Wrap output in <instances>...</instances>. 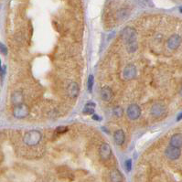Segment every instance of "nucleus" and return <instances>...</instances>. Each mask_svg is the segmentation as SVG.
Segmentation results:
<instances>
[{
  "instance_id": "26",
  "label": "nucleus",
  "mask_w": 182,
  "mask_h": 182,
  "mask_svg": "<svg viewBox=\"0 0 182 182\" xmlns=\"http://www.w3.org/2000/svg\"><path fill=\"white\" fill-rule=\"evenodd\" d=\"M179 11H180V13H182V7L179 8Z\"/></svg>"
},
{
  "instance_id": "3",
  "label": "nucleus",
  "mask_w": 182,
  "mask_h": 182,
  "mask_svg": "<svg viewBox=\"0 0 182 182\" xmlns=\"http://www.w3.org/2000/svg\"><path fill=\"white\" fill-rule=\"evenodd\" d=\"M29 114V108L27 105L25 103H20V105H15L14 111H13V114L16 118L19 119H22L27 117Z\"/></svg>"
},
{
  "instance_id": "25",
  "label": "nucleus",
  "mask_w": 182,
  "mask_h": 182,
  "mask_svg": "<svg viewBox=\"0 0 182 182\" xmlns=\"http://www.w3.org/2000/svg\"><path fill=\"white\" fill-rule=\"evenodd\" d=\"M1 71H2V68H1V64H0V73H1Z\"/></svg>"
},
{
  "instance_id": "8",
  "label": "nucleus",
  "mask_w": 182,
  "mask_h": 182,
  "mask_svg": "<svg viewBox=\"0 0 182 182\" xmlns=\"http://www.w3.org/2000/svg\"><path fill=\"white\" fill-rule=\"evenodd\" d=\"M167 47L169 48L170 50H177V48L179 47V45L181 44V38L180 36L177 35H172L167 40Z\"/></svg>"
},
{
  "instance_id": "23",
  "label": "nucleus",
  "mask_w": 182,
  "mask_h": 182,
  "mask_svg": "<svg viewBox=\"0 0 182 182\" xmlns=\"http://www.w3.org/2000/svg\"><path fill=\"white\" fill-rule=\"evenodd\" d=\"M93 120H100V118H99L98 115H93Z\"/></svg>"
},
{
  "instance_id": "10",
  "label": "nucleus",
  "mask_w": 182,
  "mask_h": 182,
  "mask_svg": "<svg viewBox=\"0 0 182 182\" xmlns=\"http://www.w3.org/2000/svg\"><path fill=\"white\" fill-rule=\"evenodd\" d=\"M68 95L71 98H74V97H77L78 94H79V92H80V88H79V85H78L77 82L75 81H72L71 82L70 84H69L68 86Z\"/></svg>"
},
{
  "instance_id": "12",
  "label": "nucleus",
  "mask_w": 182,
  "mask_h": 182,
  "mask_svg": "<svg viewBox=\"0 0 182 182\" xmlns=\"http://www.w3.org/2000/svg\"><path fill=\"white\" fill-rule=\"evenodd\" d=\"M170 146L176 147L182 146V134H176L170 138Z\"/></svg>"
},
{
  "instance_id": "17",
  "label": "nucleus",
  "mask_w": 182,
  "mask_h": 182,
  "mask_svg": "<svg viewBox=\"0 0 182 182\" xmlns=\"http://www.w3.org/2000/svg\"><path fill=\"white\" fill-rule=\"evenodd\" d=\"M113 113H114V114L116 116V117H121V116L123 115V109L121 108L120 106H116L114 108V110H113Z\"/></svg>"
},
{
  "instance_id": "19",
  "label": "nucleus",
  "mask_w": 182,
  "mask_h": 182,
  "mask_svg": "<svg viewBox=\"0 0 182 182\" xmlns=\"http://www.w3.org/2000/svg\"><path fill=\"white\" fill-rule=\"evenodd\" d=\"M67 131H68V127H66V126H59L56 128V133H59V134L66 133Z\"/></svg>"
},
{
  "instance_id": "18",
  "label": "nucleus",
  "mask_w": 182,
  "mask_h": 182,
  "mask_svg": "<svg viewBox=\"0 0 182 182\" xmlns=\"http://www.w3.org/2000/svg\"><path fill=\"white\" fill-rule=\"evenodd\" d=\"M93 86V75H90L89 76V79H88V89H89L90 92H92Z\"/></svg>"
},
{
  "instance_id": "4",
  "label": "nucleus",
  "mask_w": 182,
  "mask_h": 182,
  "mask_svg": "<svg viewBox=\"0 0 182 182\" xmlns=\"http://www.w3.org/2000/svg\"><path fill=\"white\" fill-rule=\"evenodd\" d=\"M166 157L170 160H177L180 157V149L179 147H176L170 146L166 149Z\"/></svg>"
},
{
  "instance_id": "5",
  "label": "nucleus",
  "mask_w": 182,
  "mask_h": 182,
  "mask_svg": "<svg viewBox=\"0 0 182 182\" xmlns=\"http://www.w3.org/2000/svg\"><path fill=\"white\" fill-rule=\"evenodd\" d=\"M140 114H141V109L137 105H135V103H134V105H131L128 106L127 115L131 120H136L137 118H139Z\"/></svg>"
},
{
  "instance_id": "16",
  "label": "nucleus",
  "mask_w": 182,
  "mask_h": 182,
  "mask_svg": "<svg viewBox=\"0 0 182 182\" xmlns=\"http://www.w3.org/2000/svg\"><path fill=\"white\" fill-rule=\"evenodd\" d=\"M94 107H95L94 103H93V102L88 103L84 107L83 113H84V114H93V113H94Z\"/></svg>"
},
{
  "instance_id": "22",
  "label": "nucleus",
  "mask_w": 182,
  "mask_h": 182,
  "mask_svg": "<svg viewBox=\"0 0 182 182\" xmlns=\"http://www.w3.org/2000/svg\"><path fill=\"white\" fill-rule=\"evenodd\" d=\"M182 119V113H180V114L177 115V121H180Z\"/></svg>"
},
{
  "instance_id": "9",
  "label": "nucleus",
  "mask_w": 182,
  "mask_h": 182,
  "mask_svg": "<svg viewBox=\"0 0 182 182\" xmlns=\"http://www.w3.org/2000/svg\"><path fill=\"white\" fill-rule=\"evenodd\" d=\"M165 111H166V108L162 103H155L151 108V114L155 117H159V116L163 115Z\"/></svg>"
},
{
  "instance_id": "14",
  "label": "nucleus",
  "mask_w": 182,
  "mask_h": 182,
  "mask_svg": "<svg viewBox=\"0 0 182 182\" xmlns=\"http://www.w3.org/2000/svg\"><path fill=\"white\" fill-rule=\"evenodd\" d=\"M101 97L103 101H110L113 97V92L110 88L108 87H103L101 90Z\"/></svg>"
},
{
  "instance_id": "2",
  "label": "nucleus",
  "mask_w": 182,
  "mask_h": 182,
  "mask_svg": "<svg viewBox=\"0 0 182 182\" xmlns=\"http://www.w3.org/2000/svg\"><path fill=\"white\" fill-rule=\"evenodd\" d=\"M41 140V133L38 130H31L25 134L23 141L28 146H37Z\"/></svg>"
},
{
  "instance_id": "24",
  "label": "nucleus",
  "mask_w": 182,
  "mask_h": 182,
  "mask_svg": "<svg viewBox=\"0 0 182 182\" xmlns=\"http://www.w3.org/2000/svg\"><path fill=\"white\" fill-rule=\"evenodd\" d=\"M179 93H180V95L182 96V86H181V88H180V91H179Z\"/></svg>"
},
{
  "instance_id": "21",
  "label": "nucleus",
  "mask_w": 182,
  "mask_h": 182,
  "mask_svg": "<svg viewBox=\"0 0 182 182\" xmlns=\"http://www.w3.org/2000/svg\"><path fill=\"white\" fill-rule=\"evenodd\" d=\"M125 167H126L127 171H130L132 169V160L131 159H128L125 161Z\"/></svg>"
},
{
  "instance_id": "6",
  "label": "nucleus",
  "mask_w": 182,
  "mask_h": 182,
  "mask_svg": "<svg viewBox=\"0 0 182 182\" xmlns=\"http://www.w3.org/2000/svg\"><path fill=\"white\" fill-rule=\"evenodd\" d=\"M99 155L103 160H107L111 158L112 156V149L111 146L108 144H103L99 149Z\"/></svg>"
},
{
  "instance_id": "13",
  "label": "nucleus",
  "mask_w": 182,
  "mask_h": 182,
  "mask_svg": "<svg viewBox=\"0 0 182 182\" xmlns=\"http://www.w3.org/2000/svg\"><path fill=\"white\" fill-rule=\"evenodd\" d=\"M114 142L116 143V144L119 145V146L124 144V133L123 130H117V131H115L114 135Z\"/></svg>"
},
{
  "instance_id": "7",
  "label": "nucleus",
  "mask_w": 182,
  "mask_h": 182,
  "mask_svg": "<svg viewBox=\"0 0 182 182\" xmlns=\"http://www.w3.org/2000/svg\"><path fill=\"white\" fill-rule=\"evenodd\" d=\"M123 74H124V78L125 80L134 79L136 75V69L135 67V65H133V64L127 65V66L124 68Z\"/></svg>"
},
{
  "instance_id": "20",
  "label": "nucleus",
  "mask_w": 182,
  "mask_h": 182,
  "mask_svg": "<svg viewBox=\"0 0 182 182\" xmlns=\"http://www.w3.org/2000/svg\"><path fill=\"white\" fill-rule=\"evenodd\" d=\"M0 52L3 53L4 55L7 54V48L3 44V43L0 42Z\"/></svg>"
},
{
  "instance_id": "15",
  "label": "nucleus",
  "mask_w": 182,
  "mask_h": 182,
  "mask_svg": "<svg viewBox=\"0 0 182 182\" xmlns=\"http://www.w3.org/2000/svg\"><path fill=\"white\" fill-rule=\"evenodd\" d=\"M111 180L114 181V182H118V181H123V176L122 174L116 169H114L111 172Z\"/></svg>"
},
{
  "instance_id": "11",
  "label": "nucleus",
  "mask_w": 182,
  "mask_h": 182,
  "mask_svg": "<svg viewBox=\"0 0 182 182\" xmlns=\"http://www.w3.org/2000/svg\"><path fill=\"white\" fill-rule=\"evenodd\" d=\"M11 103L14 105H18L23 103V93L20 91H16L11 95Z\"/></svg>"
},
{
  "instance_id": "1",
  "label": "nucleus",
  "mask_w": 182,
  "mask_h": 182,
  "mask_svg": "<svg viewBox=\"0 0 182 182\" xmlns=\"http://www.w3.org/2000/svg\"><path fill=\"white\" fill-rule=\"evenodd\" d=\"M122 36L124 38V40L125 42V44L127 46V50L129 52H134L136 48V30L133 28L127 27L124 29V31L122 33Z\"/></svg>"
}]
</instances>
